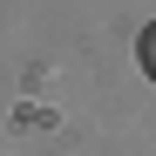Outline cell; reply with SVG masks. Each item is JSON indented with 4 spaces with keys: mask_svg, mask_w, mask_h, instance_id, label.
<instances>
[{
    "mask_svg": "<svg viewBox=\"0 0 156 156\" xmlns=\"http://www.w3.org/2000/svg\"><path fill=\"white\" fill-rule=\"evenodd\" d=\"M136 61H143V75H149V82H156V27L143 34V48H136Z\"/></svg>",
    "mask_w": 156,
    "mask_h": 156,
    "instance_id": "cell-1",
    "label": "cell"
}]
</instances>
